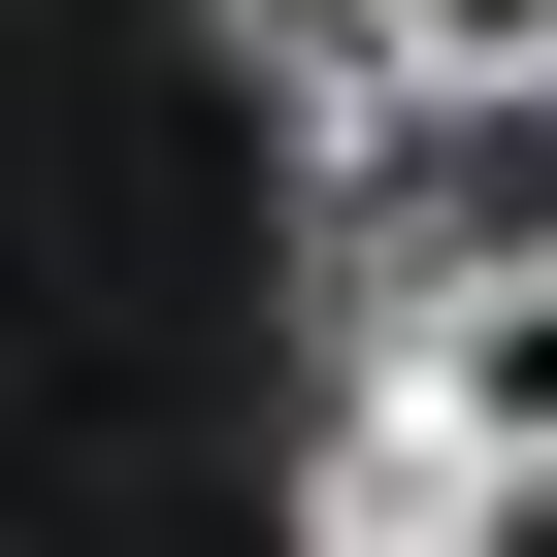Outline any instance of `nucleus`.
Segmentation results:
<instances>
[{"label":"nucleus","instance_id":"f257e3e1","mask_svg":"<svg viewBox=\"0 0 557 557\" xmlns=\"http://www.w3.org/2000/svg\"><path fill=\"white\" fill-rule=\"evenodd\" d=\"M230 66H262V132H296V197H426L459 164V99L394 66V0H230Z\"/></svg>","mask_w":557,"mask_h":557},{"label":"nucleus","instance_id":"f03ea898","mask_svg":"<svg viewBox=\"0 0 557 557\" xmlns=\"http://www.w3.org/2000/svg\"><path fill=\"white\" fill-rule=\"evenodd\" d=\"M394 394H426V426H459L492 492H557V230H459V262H426Z\"/></svg>","mask_w":557,"mask_h":557},{"label":"nucleus","instance_id":"7ed1b4c3","mask_svg":"<svg viewBox=\"0 0 557 557\" xmlns=\"http://www.w3.org/2000/svg\"><path fill=\"white\" fill-rule=\"evenodd\" d=\"M296 557H524V492H492L394 361H329V426H296Z\"/></svg>","mask_w":557,"mask_h":557},{"label":"nucleus","instance_id":"20e7f679","mask_svg":"<svg viewBox=\"0 0 557 557\" xmlns=\"http://www.w3.org/2000/svg\"><path fill=\"white\" fill-rule=\"evenodd\" d=\"M394 66H426L459 132H524V99H557V0H394Z\"/></svg>","mask_w":557,"mask_h":557}]
</instances>
